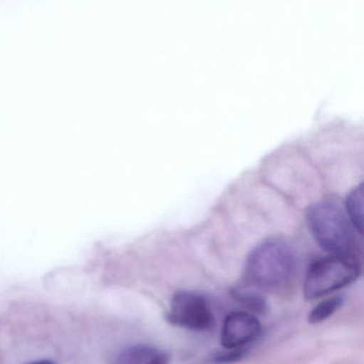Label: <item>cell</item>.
I'll use <instances>...</instances> for the list:
<instances>
[{"label": "cell", "mask_w": 364, "mask_h": 364, "mask_svg": "<svg viewBox=\"0 0 364 364\" xmlns=\"http://www.w3.org/2000/svg\"><path fill=\"white\" fill-rule=\"evenodd\" d=\"M358 260L350 255H333L316 261L308 269L303 284L307 299H318L350 286L360 276Z\"/></svg>", "instance_id": "obj_3"}, {"label": "cell", "mask_w": 364, "mask_h": 364, "mask_svg": "<svg viewBox=\"0 0 364 364\" xmlns=\"http://www.w3.org/2000/svg\"><path fill=\"white\" fill-rule=\"evenodd\" d=\"M310 232L316 243L333 255H350L356 242L345 208L336 200L314 203L307 212Z\"/></svg>", "instance_id": "obj_1"}, {"label": "cell", "mask_w": 364, "mask_h": 364, "mask_svg": "<svg viewBox=\"0 0 364 364\" xmlns=\"http://www.w3.org/2000/svg\"><path fill=\"white\" fill-rule=\"evenodd\" d=\"M28 364H55L53 363V361L51 360H40V361H36V363H31Z\"/></svg>", "instance_id": "obj_11"}, {"label": "cell", "mask_w": 364, "mask_h": 364, "mask_svg": "<svg viewBox=\"0 0 364 364\" xmlns=\"http://www.w3.org/2000/svg\"><path fill=\"white\" fill-rule=\"evenodd\" d=\"M262 327L260 321L248 312H233L224 320L222 344L227 350H241L258 339Z\"/></svg>", "instance_id": "obj_5"}, {"label": "cell", "mask_w": 364, "mask_h": 364, "mask_svg": "<svg viewBox=\"0 0 364 364\" xmlns=\"http://www.w3.org/2000/svg\"><path fill=\"white\" fill-rule=\"evenodd\" d=\"M296 265L294 250L279 239L259 244L246 264L248 282L261 289H277L292 278Z\"/></svg>", "instance_id": "obj_2"}, {"label": "cell", "mask_w": 364, "mask_h": 364, "mask_svg": "<svg viewBox=\"0 0 364 364\" xmlns=\"http://www.w3.org/2000/svg\"><path fill=\"white\" fill-rule=\"evenodd\" d=\"M345 211L353 226L360 235L363 232V183L353 188L346 198Z\"/></svg>", "instance_id": "obj_7"}, {"label": "cell", "mask_w": 364, "mask_h": 364, "mask_svg": "<svg viewBox=\"0 0 364 364\" xmlns=\"http://www.w3.org/2000/svg\"><path fill=\"white\" fill-rule=\"evenodd\" d=\"M235 299H239L246 307L254 310V311L261 312L264 310V299H263L260 295L256 294V293L236 291V292H235Z\"/></svg>", "instance_id": "obj_9"}, {"label": "cell", "mask_w": 364, "mask_h": 364, "mask_svg": "<svg viewBox=\"0 0 364 364\" xmlns=\"http://www.w3.org/2000/svg\"><path fill=\"white\" fill-rule=\"evenodd\" d=\"M166 353L147 346H134L122 350L115 364H168Z\"/></svg>", "instance_id": "obj_6"}, {"label": "cell", "mask_w": 364, "mask_h": 364, "mask_svg": "<svg viewBox=\"0 0 364 364\" xmlns=\"http://www.w3.org/2000/svg\"><path fill=\"white\" fill-rule=\"evenodd\" d=\"M343 304L341 296L331 297L318 304L311 312H310L309 322L311 324H318L331 318Z\"/></svg>", "instance_id": "obj_8"}, {"label": "cell", "mask_w": 364, "mask_h": 364, "mask_svg": "<svg viewBox=\"0 0 364 364\" xmlns=\"http://www.w3.org/2000/svg\"><path fill=\"white\" fill-rule=\"evenodd\" d=\"M168 321L175 326L207 331L215 325L213 312L204 297L194 292H177L171 301Z\"/></svg>", "instance_id": "obj_4"}, {"label": "cell", "mask_w": 364, "mask_h": 364, "mask_svg": "<svg viewBox=\"0 0 364 364\" xmlns=\"http://www.w3.org/2000/svg\"><path fill=\"white\" fill-rule=\"evenodd\" d=\"M245 356L244 350H230L229 353H222L215 357V363H231L239 361V359Z\"/></svg>", "instance_id": "obj_10"}]
</instances>
